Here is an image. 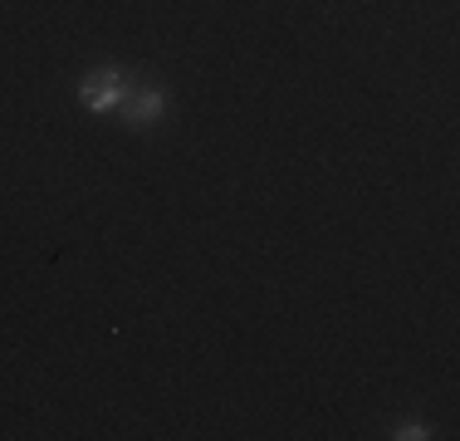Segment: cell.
Wrapping results in <instances>:
<instances>
[{"label":"cell","mask_w":460,"mask_h":441,"mask_svg":"<svg viewBox=\"0 0 460 441\" xmlns=\"http://www.w3.org/2000/svg\"><path fill=\"white\" fill-rule=\"evenodd\" d=\"M137 74L133 69H118V64H98L79 79V104L89 108V113H113L118 104H123L128 94H133Z\"/></svg>","instance_id":"obj_1"},{"label":"cell","mask_w":460,"mask_h":441,"mask_svg":"<svg viewBox=\"0 0 460 441\" xmlns=\"http://www.w3.org/2000/svg\"><path fill=\"white\" fill-rule=\"evenodd\" d=\"M118 118H123V128H157L162 118H167V88L162 84H147V79H137L133 84V94L123 98V104L113 108Z\"/></svg>","instance_id":"obj_2"},{"label":"cell","mask_w":460,"mask_h":441,"mask_svg":"<svg viewBox=\"0 0 460 441\" xmlns=\"http://www.w3.org/2000/svg\"><path fill=\"white\" fill-rule=\"evenodd\" d=\"M392 436H397V441H421V436H431V427H421V422H402V427H392Z\"/></svg>","instance_id":"obj_3"}]
</instances>
